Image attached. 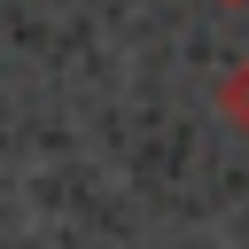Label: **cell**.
Returning a JSON list of instances; mask_svg holds the SVG:
<instances>
[{
  "label": "cell",
  "instance_id": "6da1fadb",
  "mask_svg": "<svg viewBox=\"0 0 249 249\" xmlns=\"http://www.w3.org/2000/svg\"><path fill=\"white\" fill-rule=\"evenodd\" d=\"M218 109H226V124H233V132L249 140V54H241V62L226 70V86H218Z\"/></svg>",
  "mask_w": 249,
  "mask_h": 249
},
{
  "label": "cell",
  "instance_id": "7a4b0ae2",
  "mask_svg": "<svg viewBox=\"0 0 249 249\" xmlns=\"http://www.w3.org/2000/svg\"><path fill=\"white\" fill-rule=\"evenodd\" d=\"M226 8H249V0H226Z\"/></svg>",
  "mask_w": 249,
  "mask_h": 249
}]
</instances>
